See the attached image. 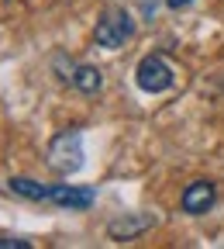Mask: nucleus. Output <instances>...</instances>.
I'll return each instance as SVG.
<instances>
[{
    "mask_svg": "<svg viewBox=\"0 0 224 249\" xmlns=\"http://www.w3.org/2000/svg\"><path fill=\"white\" fill-rule=\"evenodd\" d=\"M45 163H48L59 177H73V173L83 166V132H80V128L59 132V135L48 142Z\"/></svg>",
    "mask_w": 224,
    "mask_h": 249,
    "instance_id": "nucleus-1",
    "label": "nucleus"
},
{
    "mask_svg": "<svg viewBox=\"0 0 224 249\" xmlns=\"http://www.w3.org/2000/svg\"><path fill=\"white\" fill-rule=\"evenodd\" d=\"M135 38V18L128 14V11H107V14H100V21H97V42L104 45V49H121L124 42H131Z\"/></svg>",
    "mask_w": 224,
    "mask_h": 249,
    "instance_id": "nucleus-2",
    "label": "nucleus"
},
{
    "mask_svg": "<svg viewBox=\"0 0 224 249\" xmlns=\"http://www.w3.org/2000/svg\"><path fill=\"white\" fill-rule=\"evenodd\" d=\"M135 80H138V87L145 93H162V90L173 87L176 76H173V66H169L162 55H145L138 62V70H135Z\"/></svg>",
    "mask_w": 224,
    "mask_h": 249,
    "instance_id": "nucleus-3",
    "label": "nucleus"
},
{
    "mask_svg": "<svg viewBox=\"0 0 224 249\" xmlns=\"http://www.w3.org/2000/svg\"><path fill=\"white\" fill-rule=\"evenodd\" d=\"M214 201H217V187L210 180H193L183 191V197H179V204H183L186 214H204V211H210Z\"/></svg>",
    "mask_w": 224,
    "mask_h": 249,
    "instance_id": "nucleus-4",
    "label": "nucleus"
},
{
    "mask_svg": "<svg viewBox=\"0 0 224 249\" xmlns=\"http://www.w3.org/2000/svg\"><path fill=\"white\" fill-rule=\"evenodd\" d=\"M52 204H59V208H69V211H86L93 201H97V191L93 187H69V183H59V187H52V197H48Z\"/></svg>",
    "mask_w": 224,
    "mask_h": 249,
    "instance_id": "nucleus-5",
    "label": "nucleus"
},
{
    "mask_svg": "<svg viewBox=\"0 0 224 249\" xmlns=\"http://www.w3.org/2000/svg\"><path fill=\"white\" fill-rule=\"evenodd\" d=\"M7 191L24 197V201H48L52 197V187L45 183H35V180H28V177H11L7 180Z\"/></svg>",
    "mask_w": 224,
    "mask_h": 249,
    "instance_id": "nucleus-6",
    "label": "nucleus"
},
{
    "mask_svg": "<svg viewBox=\"0 0 224 249\" xmlns=\"http://www.w3.org/2000/svg\"><path fill=\"white\" fill-rule=\"evenodd\" d=\"M152 225V218L148 214H138V218H117V222H111V235L117 239V242H124V239H135L142 229H148Z\"/></svg>",
    "mask_w": 224,
    "mask_h": 249,
    "instance_id": "nucleus-7",
    "label": "nucleus"
},
{
    "mask_svg": "<svg viewBox=\"0 0 224 249\" xmlns=\"http://www.w3.org/2000/svg\"><path fill=\"white\" fill-rule=\"evenodd\" d=\"M100 83H104V76H100L97 66H76V70H73V87L83 90V93H97Z\"/></svg>",
    "mask_w": 224,
    "mask_h": 249,
    "instance_id": "nucleus-8",
    "label": "nucleus"
},
{
    "mask_svg": "<svg viewBox=\"0 0 224 249\" xmlns=\"http://www.w3.org/2000/svg\"><path fill=\"white\" fill-rule=\"evenodd\" d=\"M0 249H31L28 239H0Z\"/></svg>",
    "mask_w": 224,
    "mask_h": 249,
    "instance_id": "nucleus-9",
    "label": "nucleus"
},
{
    "mask_svg": "<svg viewBox=\"0 0 224 249\" xmlns=\"http://www.w3.org/2000/svg\"><path fill=\"white\" fill-rule=\"evenodd\" d=\"M166 4H169L173 11H179V7H186V4H193V0H166Z\"/></svg>",
    "mask_w": 224,
    "mask_h": 249,
    "instance_id": "nucleus-10",
    "label": "nucleus"
}]
</instances>
